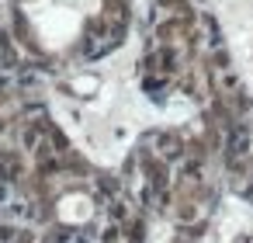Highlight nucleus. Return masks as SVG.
<instances>
[{"mask_svg":"<svg viewBox=\"0 0 253 243\" xmlns=\"http://www.w3.org/2000/svg\"><path fill=\"white\" fill-rule=\"evenodd\" d=\"M25 11L39 46L59 52L80 39L87 14L101 11V0H32Z\"/></svg>","mask_w":253,"mask_h":243,"instance_id":"f257e3e1","label":"nucleus"},{"mask_svg":"<svg viewBox=\"0 0 253 243\" xmlns=\"http://www.w3.org/2000/svg\"><path fill=\"white\" fill-rule=\"evenodd\" d=\"M56 212H59L63 222H87L90 212H94V205H90L87 194H66V198H59Z\"/></svg>","mask_w":253,"mask_h":243,"instance_id":"f03ea898","label":"nucleus"}]
</instances>
